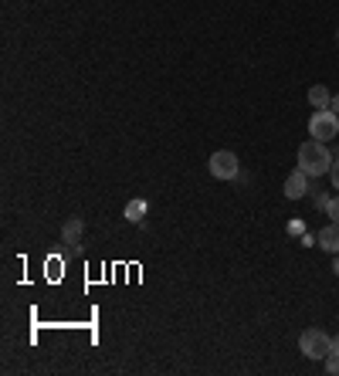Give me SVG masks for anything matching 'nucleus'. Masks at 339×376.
Instances as JSON below:
<instances>
[{"label": "nucleus", "mask_w": 339, "mask_h": 376, "mask_svg": "<svg viewBox=\"0 0 339 376\" xmlns=\"http://www.w3.org/2000/svg\"><path fill=\"white\" fill-rule=\"evenodd\" d=\"M296 160H298V169H305L309 176H322V173H329V167H333V153H329L326 143H319V139L302 143Z\"/></svg>", "instance_id": "1"}, {"label": "nucleus", "mask_w": 339, "mask_h": 376, "mask_svg": "<svg viewBox=\"0 0 339 376\" xmlns=\"http://www.w3.org/2000/svg\"><path fill=\"white\" fill-rule=\"evenodd\" d=\"M298 349L309 359H326L333 353V335L322 333V329H305V333L298 335Z\"/></svg>", "instance_id": "2"}, {"label": "nucleus", "mask_w": 339, "mask_h": 376, "mask_svg": "<svg viewBox=\"0 0 339 376\" xmlns=\"http://www.w3.org/2000/svg\"><path fill=\"white\" fill-rule=\"evenodd\" d=\"M309 136L319 143H329L339 136V116L333 109H316V116L309 119Z\"/></svg>", "instance_id": "3"}, {"label": "nucleus", "mask_w": 339, "mask_h": 376, "mask_svg": "<svg viewBox=\"0 0 339 376\" xmlns=\"http://www.w3.org/2000/svg\"><path fill=\"white\" fill-rule=\"evenodd\" d=\"M207 169H211L214 180H234L241 173V163H238V156L231 149H217V153H211V160H207Z\"/></svg>", "instance_id": "4"}, {"label": "nucleus", "mask_w": 339, "mask_h": 376, "mask_svg": "<svg viewBox=\"0 0 339 376\" xmlns=\"http://www.w3.org/2000/svg\"><path fill=\"white\" fill-rule=\"evenodd\" d=\"M305 194H309V173L296 167L289 173V180H285V197L289 200H302Z\"/></svg>", "instance_id": "5"}, {"label": "nucleus", "mask_w": 339, "mask_h": 376, "mask_svg": "<svg viewBox=\"0 0 339 376\" xmlns=\"http://www.w3.org/2000/svg\"><path fill=\"white\" fill-rule=\"evenodd\" d=\"M82 231H85L82 217H68L65 227H61V244H65V248H75V244L82 241Z\"/></svg>", "instance_id": "6"}, {"label": "nucleus", "mask_w": 339, "mask_h": 376, "mask_svg": "<svg viewBox=\"0 0 339 376\" xmlns=\"http://www.w3.org/2000/svg\"><path fill=\"white\" fill-rule=\"evenodd\" d=\"M319 248L329 251V254H339V224L333 220L329 227H322L319 231Z\"/></svg>", "instance_id": "7"}, {"label": "nucleus", "mask_w": 339, "mask_h": 376, "mask_svg": "<svg viewBox=\"0 0 339 376\" xmlns=\"http://www.w3.org/2000/svg\"><path fill=\"white\" fill-rule=\"evenodd\" d=\"M146 210H150V204L136 197V200H129L126 207H123V217H126V220H132V224H139V220L146 217Z\"/></svg>", "instance_id": "8"}, {"label": "nucleus", "mask_w": 339, "mask_h": 376, "mask_svg": "<svg viewBox=\"0 0 339 376\" xmlns=\"http://www.w3.org/2000/svg\"><path fill=\"white\" fill-rule=\"evenodd\" d=\"M309 102H312L316 109H329L333 95H329V88H326V85H312V88H309Z\"/></svg>", "instance_id": "9"}, {"label": "nucleus", "mask_w": 339, "mask_h": 376, "mask_svg": "<svg viewBox=\"0 0 339 376\" xmlns=\"http://www.w3.org/2000/svg\"><path fill=\"white\" fill-rule=\"evenodd\" d=\"M326 373H333V376L339 373V353H336V349L326 356Z\"/></svg>", "instance_id": "10"}, {"label": "nucleus", "mask_w": 339, "mask_h": 376, "mask_svg": "<svg viewBox=\"0 0 339 376\" xmlns=\"http://www.w3.org/2000/svg\"><path fill=\"white\" fill-rule=\"evenodd\" d=\"M326 213H329V217H333V220L339 224V197H333V200H329V207H326Z\"/></svg>", "instance_id": "11"}, {"label": "nucleus", "mask_w": 339, "mask_h": 376, "mask_svg": "<svg viewBox=\"0 0 339 376\" xmlns=\"http://www.w3.org/2000/svg\"><path fill=\"white\" fill-rule=\"evenodd\" d=\"M329 180H333V190H339V160H333L329 167Z\"/></svg>", "instance_id": "12"}, {"label": "nucleus", "mask_w": 339, "mask_h": 376, "mask_svg": "<svg viewBox=\"0 0 339 376\" xmlns=\"http://www.w3.org/2000/svg\"><path fill=\"white\" fill-rule=\"evenodd\" d=\"M312 200H316V207H319V210H326V207H329V200H333V197H326V194H316Z\"/></svg>", "instance_id": "13"}, {"label": "nucleus", "mask_w": 339, "mask_h": 376, "mask_svg": "<svg viewBox=\"0 0 339 376\" xmlns=\"http://www.w3.org/2000/svg\"><path fill=\"white\" fill-rule=\"evenodd\" d=\"M329 109H333V112H336V116H339V95H333V102H329Z\"/></svg>", "instance_id": "14"}, {"label": "nucleus", "mask_w": 339, "mask_h": 376, "mask_svg": "<svg viewBox=\"0 0 339 376\" xmlns=\"http://www.w3.org/2000/svg\"><path fill=\"white\" fill-rule=\"evenodd\" d=\"M333 349H336V353H339V333L333 335Z\"/></svg>", "instance_id": "15"}, {"label": "nucleus", "mask_w": 339, "mask_h": 376, "mask_svg": "<svg viewBox=\"0 0 339 376\" xmlns=\"http://www.w3.org/2000/svg\"><path fill=\"white\" fill-rule=\"evenodd\" d=\"M333 271H336V275H339V254H336V261H333Z\"/></svg>", "instance_id": "16"}]
</instances>
